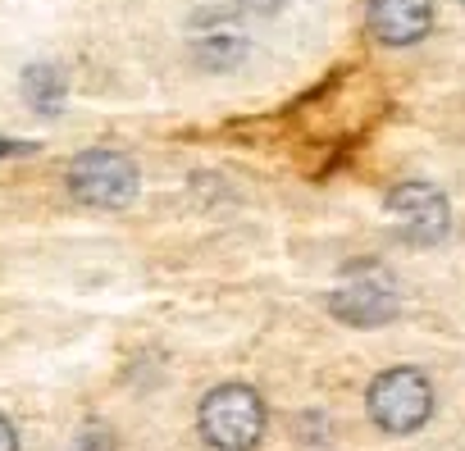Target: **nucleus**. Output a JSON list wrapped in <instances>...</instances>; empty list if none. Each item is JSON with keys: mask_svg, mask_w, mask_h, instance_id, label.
Returning a JSON list of instances; mask_svg holds the SVG:
<instances>
[{"mask_svg": "<svg viewBox=\"0 0 465 451\" xmlns=\"http://www.w3.org/2000/svg\"><path fill=\"white\" fill-rule=\"evenodd\" d=\"M201 437L214 451H256L265 437V401L247 383H219L201 401Z\"/></svg>", "mask_w": 465, "mask_h": 451, "instance_id": "f257e3e1", "label": "nucleus"}, {"mask_svg": "<svg viewBox=\"0 0 465 451\" xmlns=\"http://www.w3.org/2000/svg\"><path fill=\"white\" fill-rule=\"evenodd\" d=\"M370 419L383 428V433H415L429 424L433 415V383L401 365V369H383L374 383H370Z\"/></svg>", "mask_w": 465, "mask_h": 451, "instance_id": "f03ea898", "label": "nucleus"}, {"mask_svg": "<svg viewBox=\"0 0 465 451\" xmlns=\"http://www.w3.org/2000/svg\"><path fill=\"white\" fill-rule=\"evenodd\" d=\"M329 310L342 324L379 328V324H388L401 310V292H397V283H392V274L383 265H351L342 274L338 292L329 297Z\"/></svg>", "mask_w": 465, "mask_h": 451, "instance_id": "7ed1b4c3", "label": "nucleus"}, {"mask_svg": "<svg viewBox=\"0 0 465 451\" xmlns=\"http://www.w3.org/2000/svg\"><path fill=\"white\" fill-rule=\"evenodd\" d=\"M69 191L96 210H124L137 196V169L119 151H83L69 164Z\"/></svg>", "mask_w": 465, "mask_h": 451, "instance_id": "20e7f679", "label": "nucleus"}, {"mask_svg": "<svg viewBox=\"0 0 465 451\" xmlns=\"http://www.w3.org/2000/svg\"><path fill=\"white\" fill-rule=\"evenodd\" d=\"M388 214H392V223L401 229V238L415 242V247H433L451 229L447 196L438 187H429V182H401V187H392Z\"/></svg>", "mask_w": 465, "mask_h": 451, "instance_id": "39448f33", "label": "nucleus"}, {"mask_svg": "<svg viewBox=\"0 0 465 451\" xmlns=\"http://www.w3.org/2000/svg\"><path fill=\"white\" fill-rule=\"evenodd\" d=\"M365 19L383 46H415L433 28V0H370Z\"/></svg>", "mask_w": 465, "mask_h": 451, "instance_id": "423d86ee", "label": "nucleus"}, {"mask_svg": "<svg viewBox=\"0 0 465 451\" xmlns=\"http://www.w3.org/2000/svg\"><path fill=\"white\" fill-rule=\"evenodd\" d=\"M192 46H196V60H201L205 69H232V64L247 55V42H242L238 24H232V19H219V15L196 19Z\"/></svg>", "mask_w": 465, "mask_h": 451, "instance_id": "0eeeda50", "label": "nucleus"}, {"mask_svg": "<svg viewBox=\"0 0 465 451\" xmlns=\"http://www.w3.org/2000/svg\"><path fill=\"white\" fill-rule=\"evenodd\" d=\"M24 92H28V105L37 114H55L64 105V74L55 64H33L24 74Z\"/></svg>", "mask_w": 465, "mask_h": 451, "instance_id": "6e6552de", "label": "nucleus"}, {"mask_svg": "<svg viewBox=\"0 0 465 451\" xmlns=\"http://www.w3.org/2000/svg\"><path fill=\"white\" fill-rule=\"evenodd\" d=\"M0 451H19V433H15V424L0 415Z\"/></svg>", "mask_w": 465, "mask_h": 451, "instance_id": "1a4fd4ad", "label": "nucleus"}, {"mask_svg": "<svg viewBox=\"0 0 465 451\" xmlns=\"http://www.w3.org/2000/svg\"><path fill=\"white\" fill-rule=\"evenodd\" d=\"M238 5H242V10H252V15H274V10L283 5V0H238Z\"/></svg>", "mask_w": 465, "mask_h": 451, "instance_id": "9d476101", "label": "nucleus"}, {"mask_svg": "<svg viewBox=\"0 0 465 451\" xmlns=\"http://www.w3.org/2000/svg\"><path fill=\"white\" fill-rule=\"evenodd\" d=\"M460 5H465V0H460Z\"/></svg>", "mask_w": 465, "mask_h": 451, "instance_id": "9b49d317", "label": "nucleus"}]
</instances>
